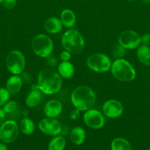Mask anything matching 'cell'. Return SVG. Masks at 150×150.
Returning <instances> with one entry per match:
<instances>
[{
    "mask_svg": "<svg viewBox=\"0 0 150 150\" xmlns=\"http://www.w3.org/2000/svg\"><path fill=\"white\" fill-rule=\"evenodd\" d=\"M62 79L57 72L51 69H44L38 73L37 87L46 95H54L61 89Z\"/></svg>",
    "mask_w": 150,
    "mask_h": 150,
    "instance_id": "obj_1",
    "label": "cell"
},
{
    "mask_svg": "<svg viewBox=\"0 0 150 150\" xmlns=\"http://www.w3.org/2000/svg\"><path fill=\"white\" fill-rule=\"evenodd\" d=\"M96 101L94 91L87 86H79L71 93V102L75 108L85 111L93 108Z\"/></svg>",
    "mask_w": 150,
    "mask_h": 150,
    "instance_id": "obj_2",
    "label": "cell"
},
{
    "mask_svg": "<svg viewBox=\"0 0 150 150\" xmlns=\"http://www.w3.org/2000/svg\"><path fill=\"white\" fill-rule=\"evenodd\" d=\"M113 77L122 82L132 81L136 78V71L129 62L124 59H117L110 67Z\"/></svg>",
    "mask_w": 150,
    "mask_h": 150,
    "instance_id": "obj_3",
    "label": "cell"
},
{
    "mask_svg": "<svg viewBox=\"0 0 150 150\" xmlns=\"http://www.w3.org/2000/svg\"><path fill=\"white\" fill-rule=\"evenodd\" d=\"M61 43L64 50L71 54H78L82 52L85 48V40L79 31L69 29L62 36Z\"/></svg>",
    "mask_w": 150,
    "mask_h": 150,
    "instance_id": "obj_4",
    "label": "cell"
},
{
    "mask_svg": "<svg viewBox=\"0 0 150 150\" xmlns=\"http://www.w3.org/2000/svg\"><path fill=\"white\" fill-rule=\"evenodd\" d=\"M32 49L38 57L48 58L54 50V42L49 35L39 34L32 40Z\"/></svg>",
    "mask_w": 150,
    "mask_h": 150,
    "instance_id": "obj_5",
    "label": "cell"
},
{
    "mask_svg": "<svg viewBox=\"0 0 150 150\" xmlns=\"http://www.w3.org/2000/svg\"><path fill=\"white\" fill-rule=\"evenodd\" d=\"M7 69L13 75H20L26 67L24 55L19 50H12L7 54L5 59Z\"/></svg>",
    "mask_w": 150,
    "mask_h": 150,
    "instance_id": "obj_6",
    "label": "cell"
},
{
    "mask_svg": "<svg viewBox=\"0 0 150 150\" xmlns=\"http://www.w3.org/2000/svg\"><path fill=\"white\" fill-rule=\"evenodd\" d=\"M88 68L95 73H103L109 71L112 65L110 57L102 53H95L87 59Z\"/></svg>",
    "mask_w": 150,
    "mask_h": 150,
    "instance_id": "obj_7",
    "label": "cell"
},
{
    "mask_svg": "<svg viewBox=\"0 0 150 150\" xmlns=\"http://www.w3.org/2000/svg\"><path fill=\"white\" fill-rule=\"evenodd\" d=\"M19 127L14 120H6L0 126V141L4 144H10L17 139Z\"/></svg>",
    "mask_w": 150,
    "mask_h": 150,
    "instance_id": "obj_8",
    "label": "cell"
},
{
    "mask_svg": "<svg viewBox=\"0 0 150 150\" xmlns=\"http://www.w3.org/2000/svg\"><path fill=\"white\" fill-rule=\"evenodd\" d=\"M141 37L135 31H124L119 37V43L126 50L135 49L141 45Z\"/></svg>",
    "mask_w": 150,
    "mask_h": 150,
    "instance_id": "obj_9",
    "label": "cell"
},
{
    "mask_svg": "<svg viewBox=\"0 0 150 150\" xmlns=\"http://www.w3.org/2000/svg\"><path fill=\"white\" fill-rule=\"evenodd\" d=\"M83 122L88 127L96 130L102 128L105 124L104 115L99 111L94 108L85 111Z\"/></svg>",
    "mask_w": 150,
    "mask_h": 150,
    "instance_id": "obj_10",
    "label": "cell"
},
{
    "mask_svg": "<svg viewBox=\"0 0 150 150\" xmlns=\"http://www.w3.org/2000/svg\"><path fill=\"white\" fill-rule=\"evenodd\" d=\"M38 128L44 134L53 137L59 136L62 132L61 124L54 118L42 119L38 123Z\"/></svg>",
    "mask_w": 150,
    "mask_h": 150,
    "instance_id": "obj_11",
    "label": "cell"
},
{
    "mask_svg": "<svg viewBox=\"0 0 150 150\" xmlns=\"http://www.w3.org/2000/svg\"><path fill=\"white\" fill-rule=\"evenodd\" d=\"M102 112L108 118H119L124 113L123 104L117 100H108L103 104Z\"/></svg>",
    "mask_w": 150,
    "mask_h": 150,
    "instance_id": "obj_12",
    "label": "cell"
},
{
    "mask_svg": "<svg viewBox=\"0 0 150 150\" xmlns=\"http://www.w3.org/2000/svg\"><path fill=\"white\" fill-rule=\"evenodd\" d=\"M63 111V104L57 100H50L45 104L44 113L46 117L57 118Z\"/></svg>",
    "mask_w": 150,
    "mask_h": 150,
    "instance_id": "obj_13",
    "label": "cell"
},
{
    "mask_svg": "<svg viewBox=\"0 0 150 150\" xmlns=\"http://www.w3.org/2000/svg\"><path fill=\"white\" fill-rule=\"evenodd\" d=\"M63 23L60 18L57 17H51L45 21L44 29L49 34H57L63 29Z\"/></svg>",
    "mask_w": 150,
    "mask_h": 150,
    "instance_id": "obj_14",
    "label": "cell"
},
{
    "mask_svg": "<svg viewBox=\"0 0 150 150\" xmlns=\"http://www.w3.org/2000/svg\"><path fill=\"white\" fill-rule=\"evenodd\" d=\"M23 85L21 77L19 75H13L7 79L6 82V89L10 95H15L21 91Z\"/></svg>",
    "mask_w": 150,
    "mask_h": 150,
    "instance_id": "obj_15",
    "label": "cell"
},
{
    "mask_svg": "<svg viewBox=\"0 0 150 150\" xmlns=\"http://www.w3.org/2000/svg\"><path fill=\"white\" fill-rule=\"evenodd\" d=\"M60 19L63 26L69 29H71L76 24V14L71 9H64L60 13Z\"/></svg>",
    "mask_w": 150,
    "mask_h": 150,
    "instance_id": "obj_16",
    "label": "cell"
},
{
    "mask_svg": "<svg viewBox=\"0 0 150 150\" xmlns=\"http://www.w3.org/2000/svg\"><path fill=\"white\" fill-rule=\"evenodd\" d=\"M57 73L62 79H71L75 73L74 66L69 61L61 62L57 67Z\"/></svg>",
    "mask_w": 150,
    "mask_h": 150,
    "instance_id": "obj_17",
    "label": "cell"
},
{
    "mask_svg": "<svg viewBox=\"0 0 150 150\" xmlns=\"http://www.w3.org/2000/svg\"><path fill=\"white\" fill-rule=\"evenodd\" d=\"M70 139L74 145L79 146L82 144L86 139L85 130L80 126H75L71 130Z\"/></svg>",
    "mask_w": 150,
    "mask_h": 150,
    "instance_id": "obj_18",
    "label": "cell"
},
{
    "mask_svg": "<svg viewBox=\"0 0 150 150\" xmlns=\"http://www.w3.org/2000/svg\"><path fill=\"white\" fill-rule=\"evenodd\" d=\"M41 100V92L38 87L32 88V90L26 95L25 103L29 108H34L37 106Z\"/></svg>",
    "mask_w": 150,
    "mask_h": 150,
    "instance_id": "obj_19",
    "label": "cell"
},
{
    "mask_svg": "<svg viewBox=\"0 0 150 150\" xmlns=\"http://www.w3.org/2000/svg\"><path fill=\"white\" fill-rule=\"evenodd\" d=\"M136 56L138 61L145 66L150 65V47L141 45L136 51Z\"/></svg>",
    "mask_w": 150,
    "mask_h": 150,
    "instance_id": "obj_20",
    "label": "cell"
},
{
    "mask_svg": "<svg viewBox=\"0 0 150 150\" xmlns=\"http://www.w3.org/2000/svg\"><path fill=\"white\" fill-rule=\"evenodd\" d=\"M19 130L26 136H30L35 130V125L34 122L31 119L24 117L19 123Z\"/></svg>",
    "mask_w": 150,
    "mask_h": 150,
    "instance_id": "obj_21",
    "label": "cell"
},
{
    "mask_svg": "<svg viewBox=\"0 0 150 150\" xmlns=\"http://www.w3.org/2000/svg\"><path fill=\"white\" fill-rule=\"evenodd\" d=\"M66 145V141L62 136H54L51 139L48 144V150H64Z\"/></svg>",
    "mask_w": 150,
    "mask_h": 150,
    "instance_id": "obj_22",
    "label": "cell"
},
{
    "mask_svg": "<svg viewBox=\"0 0 150 150\" xmlns=\"http://www.w3.org/2000/svg\"><path fill=\"white\" fill-rule=\"evenodd\" d=\"M111 150H132V147L126 139L118 137L112 141Z\"/></svg>",
    "mask_w": 150,
    "mask_h": 150,
    "instance_id": "obj_23",
    "label": "cell"
},
{
    "mask_svg": "<svg viewBox=\"0 0 150 150\" xmlns=\"http://www.w3.org/2000/svg\"><path fill=\"white\" fill-rule=\"evenodd\" d=\"M18 106H19V104L16 100H8L3 105L2 109L6 114H11L17 110Z\"/></svg>",
    "mask_w": 150,
    "mask_h": 150,
    "instance_id": "obj_24",
    "label": "cell"
},
{
    "mask_svg": "<svg viewBox=\"0 0 150 150\" xmlns=\"http://www.w3.org/2000/svg\"><path fill=\"white\" fill-rule=\"evenodd\" d=\"M126 49L125 48H124L122 45H121L120 44L118 43L116 46L114 47L113 51V56L116 59H122L125 56L126 52Z\"/></svg>",
    "mask_w": 150,
    "mask_h": 150,
    "instance_id": "obj_25",
    "label": "cell"
},
{
    "mask_svg": "<svg viewBox=\"0 0 150 150\" xmlns=\"http://www.w3.org/2000/svg\"><path fill=\"white\" fill-rule=\"evenodd\" d=\"M10 94L6 88L0 87V107L3 106L10 99Z\"/></svg>",
    "mask_w": 150,
    "mask_h": 150,
    "instance_id": "obj_26",
    "label": "cell"
},
{
    "mask_svg": "<svg viewBox=\"0 0 150 150\" xmlns=\"http://www.w3.org/2000/svg\"><path fill=\"white\" fill-rule=\"evenodd\" d=\"M17 1L16 0H4L3 1V6L7 10H12L14 8L16 5Z\"/></svg>",
    "mask_w": 150,
    "mask_h": 150,
    "instance_id": "obj_27",
    "label": "cell"
},
{
    "mask_svg": "<svg viewBox=\"0 0 150 150\" xmlns=\"http://www.w3.org/2000/svg\"><path fill=\"white\" fill-rule=\"evenodd\" d=\"M71 54L66 50L62 51L60 54V58L62 62L69 61L71 59Z\"/></svg>",
    "mask_w": 150,
    "mask_h": 150,
    "instance_id": "obj_28",
    "label": "cell"
},
{
    "mask_svg": "<svg viewBox=\"0 0 150 150\" xmlns=\"http://www.w3.org/2000/svg\"><path fill=\"white\" fill-rule=\"evenodd\" d=\"M141 44L150 47V33H146L141 37Z\"/></svg>",
    "mask_w": 150,
    "mask_h": 150,
    "instance_id": "obj_29",
    "label": "cell"
},
{
    "mask_svg": "<svg viewBox=\"0 0 150 150\" xmlns=\"http://www.w3.org/2000/svg\"><path fill=\"white\" fill-rule=\"evenodd\" d=\"M80 112L81 111L79 110H78L77 108H74V109L71 110L70 113V118L72 120H77L78 118L80 116Z\"/></svg>",
    "mask_w": 150,
    "mask_h": 150,
    "instance_id": "obj_30",
    "label": "cell"
},
{
    "mask_svg": "<svg viewBox=\"0 0 150 150\" xmlns=\"http://www.w3.org/2000/svg\"><path fill=\"white\" fill-rule=\"evenodd\" d=\"M6 121V113L3 109H0V126Z\"/></svg>",
    "mask_w": 150,
    "mask_h": 150,
    "instance_id": "obj_31",
    "label": "cell"
},
{
    "mask_svg": "<svg viewBox=\"0 0 150 150\" xmlns=\"http://www.w3.org/2000/svg\"><path fill=\"white\" fill-rule=\"evenodd\" d=\"M0 150H7V147L5 144L0 143Z\"/></svg>",
    "mask_w": 150,
    "mask_h": 150,
    "instance_id": "obj_32",
    "label": "cell"
},
{
    "mask_svg": "<svg viewBox=\"0 0 150 150\" xmlns=\"http://www.w3.org/2000/svg\"><path fill=\"white\" fill-rule=\"evenodd\" d=\"M142 1L146 4H150V0H142Z\"/></svg>",
    "mask_w": 150,
    "mask_h": 150,
    "instance_id": "obj_33",
    "label": "cell"
},
{
    "mask_svg": "<svg viewBox=\"0 0 150 150\" xmlns=\"http://www.w3.org/2000/svg\"><path fill=\"white\" fill-rule=\"evenodd\" d=\"M126 1H136V0H126Z\"/></svg>",
    "mask_w": 150,
    "mask_h": 150,
    "instance_id": "obj_34",
    "label": "cell"
},
{
    "mask_svg": "<svg viewBox=\"0 0 150 150\" xmlns=\"http://www.w3.org/2000/svg\"><path fill=\"white\" fill-rule=\"evenodd\" d=\"M3 1H4V0H0V4H2V3H3Z\"/></svg>",
    "mask_w": 150,
    "mask_h": 150,
    "instance_id": "obj_35",
    "label": "cell"
},
{
    "mask_svg": "<svg viewBox=\"0 0 150 150\" xmlns=\"http://www.w3.org/2000/svg\"><path fill=\"white\" fill-rule=\"evenodd\" d=\"M147 150H150V148H149V149H147Z\"/></svg>",
    "mask_w": 150,
    "mask_h": 150,
    "instance_id": "obj_36",
    "label": "cell"
}]
</instances>
